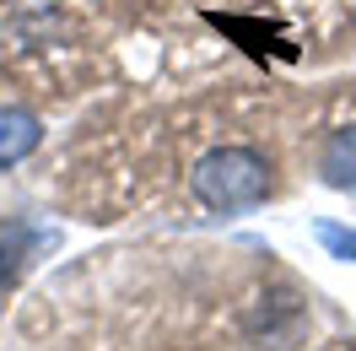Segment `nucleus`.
<instances>
[{"label":"nucleus","mask_w":356,"mask_h":351,"mask_svg":"<svg viewBox=\"0 0 356 351\" xmlns=\"http://www.w3.org/2000/svg\"><path fill=\"white\" fill-rule=\"evenodd\" d=\"M270 157L259 146H216L189 173V189L205 211H248L270 195Z\"/></svg>","instance_id":"obj_1"},{"label":"nucleus","mask_w":356,"mask_h":351,"mask_svg":"<svg viewBox=\"0 0 356 351\" xmlns=\"http://www.w3.org/2000/svg\"><path fill=\"white\" fill-rule=\"evenodd\" d=\"M0 38H6L0 49H11V54L49 60V54H60V49L76 44V27H70V17L54 0H27V6H11V11L0 17Z\"/></svg>","instance_id":"obj_2"},{"label":"nucleus","mask_w":356,"mask_h":351,"mask_svg":"<svg viewBox=\"0 0 356 351\" xmlns=\"http://www.w3.org/2000/svg\"><path fill=\"white\" fill-rule=\"evenodd\" d=\"M44 141V119L33 109H17V103H0V168H17L38 152Z\"/></svg>","instance_id":"obj_3"},{"label":"nucleus","mask_w":356,"mask_h":351,"mask_svg":"<svg viewBox=\"0 0 356 351\" xmlns=\"http://www.w3.org/2000/svg\"><path fill=\"white\" fill-rule=\"evenodd\" d=\"M318 173H324V184L351 189V195H356V125H346V130H334L330 141H324Z\"/></svg>","instance_id":"obj_4"},{"label":"nucleus","mask_w":356,"mask_h":351,"mask_svg":"<svg viewBox=\"0 0 356 351\" xmlns=\"http://www.w3.org/2000/svg\"><path fill=\"white\" fill-rule=\"evenodd\" d=\"M318 238L334 249V260H356V233H340V227H330V221H324V227H318Z\"/></svg>","instance_id":"obj_5"}]
</instances>
